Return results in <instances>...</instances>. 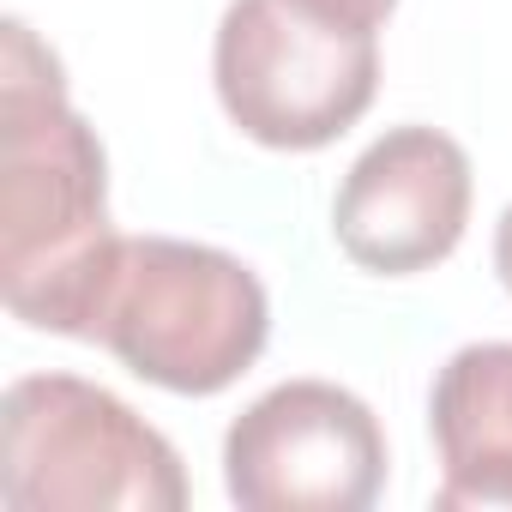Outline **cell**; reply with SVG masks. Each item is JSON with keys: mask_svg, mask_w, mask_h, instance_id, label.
<instances>
[{"mask_svg": "<svg viewBox=\"0 0 512 512\" xmlns=\"http://www.w3.org/2000/svg\"><path fill=\"white\" fill-rule=\"evenodd\" d=\"M494 272H500V284H506V296H512V205H506L500 223H494Z\"/></svg>", "mask_w": 512, "mask_h": 512, "instance_id": "9", "label": "cell"}, {"mask_svg": "<svg viewBox=\"0 0 512 512\" xmlns=\"http://www.w3.org/2000/svg\"><path fill=\"white\" fill-rule=\"evenodd\" d=\"M470 157L440 127L380 133L344 175L332 205V235L362 272L410 278L440 266L470 223Z\"/></svg>", "mask_w": 512, "mask_h": 512, "instance_id": "6", "label": "cell"}, {"mask_svg": "<svg viewBox=\"0 0 512 512\" xmlns=\"http://www.w3.org/2000/svg\"><path fill=\"white\" fill-rule=\"evenodd\" d=\"M266 338V284L235 253L175 235H121L85 344H103L127 374L163 392L211 398L260 362Z\"/></svg>", "mask_w": 512, "mask_h": 512, "instance_id": "2", "label": "cell"}, {"mask_svg": "<svg viewBox=\"0 0 512 512\" xmlns=\"http://www.w3.org/2000/svg\"><path fill=\"white\" fill-rule=\"evenodd\" d=\"M223 115L266 151L344 139L380 91L374 31L314 19L290 0H229L211 49Z\"/></svg>", "mask_w": 512, "mask_h": 512, "instance_id": "4", "label": "cell"}, {"mask_svg": "<svg viewBox=\"0 0 512 512\" xmlns=\"http://www.w3.org/2000/svg\"><path fill=\"white\" fill-rule=\"evenodd\" d=\"M440 512L512 506V344H464L428 392Z\"/></svg>", "mask_w": 512, "mask_h": 512, "instance_id": "7", "label": "cell"}, {"mask_svg": "<svg viewBox=\"0 0 512 512\" xmlns=\"http://www.w3.org/2000/svg\"><path fill=\"white\" fill-rule=\"evenodd\" d=\"M7 512H181V452L79 374H25L0 398Z\"/></svg>", "mask_w": 512, "mask_h": 512, "instance_id": "3", "label": "cell"}, {"mask_svg": "<svg viewBox=\"0 0 512 512\" xmlns=\"http://www.w3.org/2000/svg\"><path fill=\"white\" fill-rule=\"evenodd\" d=\"M121 235L109 229V157L67 103L55 49L0 25V296L31 332L91 338Z\"/></svg>", "mask_w": 512, "mask_h": 512, "instance_id": "1", "label": "cell"}, {"mask_svg": "<svg viewBox=\"0 0 512 512\" xmlns=\"http://www.w3.org/2000/svg\"><path fill=\"white\" fill-rule=\"evenodd\" d=\"M223 488L241 512H368L386 488L380 416L332 380H284L229 422Z\"/></svg>", "mask_w": 512, "mask_h": 512, "instance_id": "5", "label": "cell"}, {"mask_svg": "<svg viewBox=\"0 0 512 512\" xmlns=\"http://www.w3.org/2000/svg\"><path fill=\"white\" fill-rule=\"evenodd\" d=\"M290 7L314 13V19H332V25H356V31H380L392 19L398 0H290Z\"/></svg>", "mask_w": 512, "mask_h": 512, "instance_id": "8", "label": "cell"}]
</instances>
